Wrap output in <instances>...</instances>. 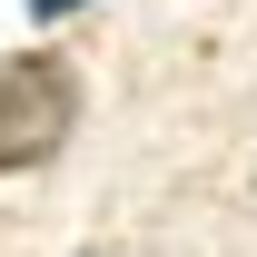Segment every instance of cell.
Listing matches in <instances>:
<instances>
[{"mask_svg": "<svg viewBox=\"0 0 257 257\" xmlns=\"http://www.w3.org/2000/svg\"><path fill=\"white\" fill-rule=\"evenodd\" d=\"M30 20H69V10H89V0H20Z\"/></svg>", "mask_w": 257, "mask_h": 257, "instance_id": "2", "label": "cell"}, {"mask_svg": "<svg viewBox=\"0 0 257 257\" xmlns=\"http://www.w3.org/2000/svg\"><path fill=\"white\" fill-rule=\"evenodd\" d=\"M69 128H79V69L60 50H10L0 60V178L60 159Z\"/></svg>", "mask_w": 257, "mask_h": 257, "instance_id": "1", "label": "cell"}, {"mask_svg": "<svg viewBox=\"0 0 257 257\" xmlns=\"http://www.w3.org/2000/svg\"><path fill=\"white\" fill-rule=\"evenodd\" d=\"M79 257H109V247H79Z\"/></svg>", "mask_w": 257, "mask_h": 257, "instance_id": "3", "label": "cell"}]
</instances>
